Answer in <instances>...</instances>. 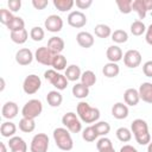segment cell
Instances as JSON below:
<instances>
[{
    "label": "cell",
    "instance_id": "cell-8",
    "mask_svg": "<svg viewBox=\"0 0 152 152\" xmlns=\"http://www.w3.org/2000/svg\"><path fill=\"white\" fill-rule=\"evenodd\" d=\"M49 148V137L45 133H37L30 145L31 152H48Z\"/></svg>",
    "mask_w": 152,
    "mask_h": 152
},
{
    "label": "cell",
    "instance_id": "cell-45",
    "mask_svg": "<svg viewBox=\"0 0 152 152\" xmlns=\"http://www.w3.org/2000/svg\"><path fill=\"white\" fill-rule=\"evenodd\" d=\"M75 5L80 8V10H87L93 5V0H76Z\"/></svg>",
    "mask_w": 152,
    "mask_h": 152
},
{
    "label": "cell",
    "instance_id": "cell-17",
    "mask_svg": "<svg viewBox=\"0 0 152 152\" xmlns=\"http://www.w3.org/2000/svg\"><path fill=\"white\" fill-rule=\"evenodd\" d=\"M18 112H19V108H18V104L13 101H7L2 108H1V114H2V118L7 119V120H11V119H14L17 115H18Z\"/></svg>",
    "mask_w": 152,
    "mask_h": 152
},
{
    "label": "cell",
    "instance_id": "cell-20",
    "mask_svg": "<svg viewBox=\"0 0 152 152\" xmlns=\"http://www.w3.org/2000/svg\"><path fill=\"white\" fill-rule=\"evenodd\" d=\"M124 101L127 106L134 107L139 103L140 101V96H139V91L134 88H128L125 90L124 93Z\"/></svg>",
    "mask_w": 152,
    "mask_h": 152
},
{
    "label": "cell",
    "instance_id": "cell-39",
    "mask_svg": "<svg viewBox=\"0 0 152 152\" xmlns=\"http://www.w3.org/2000/svg\"><path fill=\"white\" fill-rule=\"evenodd\" d=\"M116 138L121 141V142H128L132 139V131L128 129L127 127H119L115 132Z\"/></svg>",
    "mask_w": 152,
    "mask_h": 152
},
{
    "label": "cell",
    "instance_id": "cell-30",
    "mask_svg": "<svg viewBox=\"0 0 152 152\" xmlns=\"http://www.w3.org/2000/svg\"><path fill=\"white\" fill-rule=\"evenodd\" d=\"M36 128V122L34 119H28V118H21L19 121V129L24 133H31Z\"/></svg>",
    "mask_w": 152,
    "mask_h": 152
},
{
    "label": "cell",
    "instance_id": "cell-12",
    "mask_svg": "<svg viewBox=\"0 0 152 152\" xmlns=\"http://www.w3.org/2000/svg\"><path fill=\"white\" fill-rule=\"evenodd\" d=\"M66 20H68V24L71 27H75V28H81V27L86 26V24H87V17L81 11L70 12L68 18H66Z\"/></svg>",
    "mask_w": 152,
    "mask_h": 152
},
{
    "label": "cell",
    "instance_id": "cell-33",
    "mask_svg": "<svg viewBox=\"0 0 152 152\" xmlns=\"http://www.w3.org/2000/svg\"><path fill=\"white\" fill-rule=\"evenodd\" d=\"M93 127L99 137H106L110 132V125L107 121H97L93 125Z\"/></svg>",
    "mask_w": 152,
    "mask_h": 152
},
{
    "label": "cell",
    "instance_id": "cell-10",
    "mask_svg": "<svg viewBox=\"0 0 152 152\" xmlns=\"http://www.w3.org/2000/svg\"><path fill=\"white\" fill-rule=\"evenodd\" d=\"M124 63L127 68L131 69L138 68L141 64V53L135 49H131L126 51L124 55Z\"/></svg>",
    "mask_w": 152,
    "mask_h": 152
},
{
    "label": "cell",
    "instance_id": "cell-36",
    "mask_svg": "<svg viewBox=\"0 0 152 152\" xmlns=\"http://www.w3.org/2000/svg\"><path fill=\"white\" fill-rule=\"evenodd\" d=\"M75 5L74 0H53V6L59 12H68Z\"/></svg>",
    "mask_w": 152,
    "mask_h": 152
},
{
    "label": "cell",
    "instance_id": "cell-42",
    "mask_svg": "<svg viewBox=\"0 0 152 152\" xmlns=\"http://www.w3.org/2000/svg\"><path fill=\"white\" fill-rule=\"evenodd\" d=\"M132 4H133V0H116L118 8L124 14H128L133 11L132 10Z\"/></svg>",
    "mask_w": 152,
    "mask_h": 152
},
{
    "label": "cell",
    "instance_id": "cell-25",
    "mask_svg": "<svg viewBox=\"0 0 152 152\" xmlns=\"http://www.w3.org/2000/svg\"><path fill=\"white\" fill-rule=\"evenodd\" d=\"M17 133V126L12 121H5L0 126V134L4 138H12Z\"/></svg>",
    "mask_w": 152,
    "mask_h": 152
},
{
    "label": "cell",
    "instance_id": "cell-48",
    "mask_svg": "<svg viewBox=\"0 0 152 152\" xmlns=\"http://www.w3.org/2000/svg\"><path fill=\"white\" fill-rule=\"evenodd\" d=\"M145 40L148 45L152 46V24L148 25V27L146 28V32H145Z\"/></svg>",
    "mask_w": 152,
    "mask_h": 152
},
{
    "label": "cell",
    "instance_id": "cell-28",
    "mask_svg": "<svg viewBox=\"0 0 152 152\" xmlns=\"http://www.w3.org/2000/svg\"><path fill=\"white\" fill-rule=\"evenodd\" d=\"M71 91H72V95H74L76 99H80V100L86 99V97L89 95V88L86 87V86L82 84V83H76L75 86H72Z\"/></svg>",
    "mask_w": 152,
    "mask_h": 152
},
{
    "label": "cell",
    "instance_id": "cell-50",
    "mask_svg": "<svg viewBox=\"0 0 152 152\" xmlns=\"http://www.w3.org/2000/svg\"><path fill=\"white\" fill-rule=\"evenodd\" d=\"M0 147H1V151L0 152H7V147H6V144L5 142H0Z\"/></svg>",
    "mask_w": 152,
    "mask_h": 152
},
{
    "label": "cell",
    "instance_id": "cell-5",
    "mask_svg": "<svg viewBox=\"0 0 152 152\" xmlns=\"http://www.w3.org/2000/svg\"><path fill=\"white\" fill-rule=\"evenodd\" d=\"M44 77L46 81H49L57 90H64L68 87L69 81L66 80L65 75L59 74L58 71H56L55 69H48L44 72Z\"/></svg>",
    "mask_w": 152,
    "mask_h": 152
},
{
    "label": "cell",
    "instance_id": "cell-47",
    "mask_svg": "<svg viewBox=\"0 0 152 152\" xmlns=\"http://www.w3.org/2000/svg\"><path fill=\"white\" fill-rule=\"evenodd\" d=\"M49 5V1L48 0H32V6L36 8V10H44L46 6Z\"/></svg>",
    "mask_w": 152,
    "mask_h": 152
},
{
    "label": "cell",
    "instance_id": "cell-32",
    "mask_svg": "<svg viewBox=\"0 0 152 152\" xmlns=\"http://www.w3.org/2000/svg\"><path fill=\"white\" fill-rule=\"evenodd\" d=\"M81 83L84 84L88 88L93 87L96 83V75L94 74V71H91V70L83 71L82 72V76H81Z\"/></svg>",
    "mask_w": 152,
    "mask_h": 152
},
{
    "label": "cell",
    "instance_id": "cell-31",
    "mask_svg": "<svg viewBox=\"0 0 152 152\" xmlns=\"http://www.w3.org/2000/svg\"><path fill=\"white\" fill-rule=\"evenodd\" d=\"M51 66H52L56 71L65 70V69L68 68V66H66V58H65V56H63L62 53L55 55V57H53V59H52Z\"/></svg>",
    "mask_w": 152,
    "mask_h": 152
},
{
    "label": "cell",
    "instance_id": "cell-51",
    "mask_svg": "<svg viewBox=\"0 0 152 152\" xmlns=\"http://www.w3.org/2000/svg\"><path fill=\"white\" fill-rule=\"evenodd\" d=\"M4 89H5V80H4V78H1V89H0V90L2 91Z\"/></svg>",
    "mask_w": 152,
    "mask_h": 152
},
{
    "label": "cell",
    "instance_id": "cell-15",
    "mask_svg": "<svg viewBox=\"0 0 152 152\" xmlns=\"http://www.w3.org/2000/svg\"><path fill=\"white\" fill-rule=\"evenodd\" d=\"M7 145L11 150V152H27V144L25 142V140L21 137L14 135V137L10 138Z\"/></svg>",
    "mask_w": 152,
    "mask_h": 152
},
{
    "label": "cell",
    "instance_id": "cell-49",
    "mask_svg": "<svg viewBox=\"0 0 152 152\" xmlns=\"http://www.w3.org/2000/svg\"><path fill=\"white\" fill-rule=\"evenodd\" d=\"M120 152H139L134 146H132V145H124L121 148H120Z\"/></svg>",
    "mask_w": 152,
    "mask_h": 152
},
{
    "label": "cell",
    "instance_id": "cell-22",
    "mask_svg": "<svg viewBox=\"0 0 152 152\" xmlns=\"http://www.w3.org/2000/svg\"><path fill=\"white\" fill-rule=\"evenodd\" d=\"M106 56H107V59L109 62L118 63L119 61L122 59L124 53H122L121 48H119L118 45H110V46H108V49L106 51Z\"/></svg>",
    "mask_w": 152,
    "mask_h": 152
},
{
    "label": "cell",
    "instance_id": "cell-43",
    "mask_svg": "<svg viewBox=\"0 0 152 152\" xmlns=\"http://www.w3.org/2000/svg\"><path fill=\"white\" fill-rule=\"evenodd\" d=\"M13 18H14V15L10 10H7V8H1L0 10V23L4 24L5 26H7L12 21Z\"/></svg>",
    "mask_w": 152,
    "mask_h": 152
},
{
    "label": "cell",
    "instance_id": "cell-1",
    "mask_svg": "<svg viewBox=\"0 0 152 152\" xmlns=\"http://www.w3.org/2000/svg\"><path fill=\"white\" fill-rule=\"evenodd\" d=\"M131 131L135 138V141L144 146L151 142V133L148 131V125L142 119H135L131 124Z\"/></svg>",
    "mask_w": 152,
    "mask_h": 152
},
{
    "label": "cell",
    "instance_id": "cell-35",
    "mask_svg": "<svg viewBox=\"0 0 152 152\" xmlns=\"http://www.w3.org/2000/svg\"><path fill=\"white\" fill-rule=\"evenodd\" d=\"M146 25L142 23V20H135L131 24V33L133 36H142L145 32H146Z\"/></svg>",
    "mask_w": 152,
    "mask_h": 152
},
{
    "label": "cell",
    "instance_id": "cell-37",
    "mask_svg": "<svg viewBox=\"0 0 152 152\" xmlns=\"http://www.w3.org/2000/svg\"><path fill=\"white\" fill-rule=\"evenodd\" d=\"M10 32H15V31H20V30H24L25 28V21L21 17H14L12 19V21L6 26Z\"/></svg>",
    "mask_w": 152,
    "mask_h": 152
},
{
    "label": "cell",
    "instance_id": "cell-38",
    "mask_svg": "<svg viewBox=\"0 0 152 152\" xmlns=\"http://www.w3.org/2000/svg\"><path fill=\"white\" fill-rule=\"evenodd\" d=\"M112 40L116 44H122V43H126L128 40V33L125 31V30H115L114 32H112Z\"/></svg>",
    "mask_w": 152,
    "mask_h": 152
},
{
    "label": "cell",
    "instance_id": "cell-26",
    "mask_svg": "<svg viewBox=\"0 0 152 152\" xmlns=\"http://www.w3.org/2000/svg\"><path fill=\"white\" fill-rule=\"evenodd\" d=\"M120 72V66L118 65V63H112V62H108L103 65L102 68V74L108 77V78H113V77H116Z\"/></svg>",
    "mask_w": 152,
    "mask_h": 152
},
{
    "label": "cell",
    "instance_id": "cell-23",
    "mask_svg": "<svg viewBox=\"0 0 152 152\" xmlns=\"http://www.w3.org/2000/svg\"><path fill=\"white\" fill-rule=\"evenodd\" d=\"M46 102L50 107H53V108L59 107L63 102V96L59 93V90H51L46 95Z\"/></svg>",
    "mask_w": 152,
    "mask_h": 152
},
{
    "label": "cell",
    "instance_id": "cell-27",
    "mask_svg": "<svg viewBox=\"0 0 152 152\" xmlns=\"http://www.w3.org/2000/svg\"><path fill=\"white\" fill-rule=\"evenodd\" d=\"M96 148H97L99 152H115L112 140L109 138H107V137H102V138H100L97 140Z\"/></svg>",
    "mask_w": 152,
    "mask_h": 152
},
{
    "label": "cell",
    "instance_id": "cell-9",
    "mask_svg": "<svg viewBox=\"0 0 152 152\" xmlns=\"http://www.w3.org/2000/svg\"><path fill=\"white\" fill-rule=\"evenodd\" d=\"M55 55L50 51V49L48 46H40L34 52V59L46 66H50L52 64V59H53Z\"/></svg>",
    "mask_w": 152,
    "mask_h": 152
},
{
    "label": "cell",
    "instance_id": "cell-3",
    "mask_svg": "<svg viewBox=\"0 0 152 152\" xmlns=\"http://www.w3.org/2000/svg\"><path fill=\"white\" fill-rule=\"evenodd\" d=\"M52 137H53L56 146L61 151L68 152V151L72 150L74 140L71 138V133L65 127H57V128H55L53 133H52Z\"/></svg>",
    "mask_w": 152,
    "mask_h": 152
},
{
    "label": "cell",
    "instance_id": "cell-41",
    "mask_svg": "<svg viewBox=\"0 0 152 152\" xmlns=\"http://www.w3.org/2000/svg\"><path fill=\"white\" fill-rule=\"evenodd\" d=\"M30 37L34 42H42L44 39V37H45V31L40 26H34L30 31Z\"/></svg>",
    "mask_w": 152,
    "mask_h": 152
},
{
    "label": "cell",
    "instance_id": "cell-13",
    "mask_svg": "<svg viewBox=\"0 0 152 152\" xmlns=\"http://www.w3.org/2000/svg\"><path fill=\"white\" fill-rule=\"evenodd\" d=\"M44 27L52 33H57L63 28V19L57 14L49 15L44 21Z\"/></svg>",
    "mask_w": 152,
    "mask_h": 152
},
{
    "label": "cell",
    "instance_id": "cell-40",
    "mask_svg": "<svg viewBox=\"0 0 152 152\" xmlns=\"http://www.w3.org/2000/svg\"><path fill=\"white\" fill-rule=\"evenodd\" d=\"M97 137H99V135L96 134V132H95L93 125L86 127V128L83 129V132H82V139H83L84 141H87V142H93V141H95V140L97 139Z\"/></svg>",
    "mask_w": 152,
    "mask_h": 152
},
{
    "label": "cell",
    "instance_id": "cell-44",
    "mask_svg": "<svg viewBox=\"0 0 152 152\" xmlns=\"http://www.w3.org/2000/svg\"><path fill=\"white\" fill-rule=\"evenodd\" d=\"M7 5H8V8L11 12H18L21 7V1L20 0H8Z\"/></svg>",
    "mask_w": 152,
    "mask_h": 152
},
{
    "label": "cell",
    "instance_id": "cell-24",
    "mask_svg": "<svg viewBox=\"0 0 152 152\" xmlns=\"http://www.w3.org/2000/svg\"><path fill=\"white\" fill-rule=\"evenodd\" d=\"M81 76H82V71H81L80 66L76 64H71L65 69V77L68 81L76 82V81L81 80Z\"/></svg>",
    "mask_w": 152,
    "mask_h": 152
},
{
    "label": "cell",
    "instance_id": "cell-46",
    "mask_svg": "<svg viewBox=\"0 0 152 152\" xmlns=\"http://www.w3.org/2000/svg\"><path fill=\"white\" fill-rule=\"evenodd\" d=\"M142 72L147 77H152V61H147L142 64Z\"/></svg>",
    "mask_w": 152,
    "mask_h": 152
},
{
    "label": "cell",
    "instance_id": "cell-21",
    "mask_svg": "<svg viewBox=\"0 0 152 152\" xmlns=\"http://www.w3.org/2000/svg\"><path fill=\"white\" fill-rule=\"evenodd\" d=\"M140 100L146 103L152 104V83L151 82H142L138 89Z\"/></svg>",
    "mask_w": 152,
    "mask_h": 152
},
{
    "label": "cell",
    "instance_id": "cell-11",
    "mask_svg": "<svg viewBox=\"0 0 152 152\" xmlns=\"http://www.w3.org/2000/svg\"><path fill=\"white\" fill-rule=\"evenodd\" d=\"M132 10L137 12L139 19H145L148 11H152V0H133Z\"/></svg>",
    "mask_w": 152,
    "mask_h": 152
},
{
    "label": "cell",
    "instance_id": "cell-52",
    "mask_svg": "<svg viewBox=\"0 0 152 152\" xmlns=\"http://www.w3.org/2000/svg\"><path fill=\"white\" fill-rule=\"evenodd\" d=\"M147 152H152V141L147 145Z\"/></svg>",
    "mask_w": 152,
    "mask_h": 152
},
{
    "label": "cell",
    "instance_id": "cell-7",
    "mask_svg": "<svg viewBox=\"0 0 152 152\" xmlns=\"http://www.w3.org/2000/svg\"><path fill=\"white\" fill-rule=\"evenodd\" d=\"M40 87H42V80L36 74H31V75L26 76L23 82V90L27 95L36 94L40 89Z\"/></svg>",
    "mask_w": 152,
    "mask_h": 152
},
{
    "label": "cell",
    "instance_id": "cell-16",
    "mask_svg": "<svg viewBox=\"0 0 152 152\" xmlns=\"http://www.w3.org/2000/svg\"><path fill=\"white\" fill-rule=\"evenodd\" d=\"M76 42L77 44L81 46V48H84V49H89L94 45V36L90 33V32H87V31H81L76 34Z\"/></svg>",
    "mask_w": 152,
    "mask_h": 152
},
{
    "label": "cell",
    "instance_id": "cell-34",
    "mask_svg": "<svg viewBox=\"0 0 152 152\" xmlns=\"http://www.w3.org/2000/svg\"><path fill=\"white\" fill-rule=\"evenodd\" d=\"M94 32L99 38H108L112 36V28L106 24H97L94 28Z\"/></svg>",
    "mask_w": 152,
    "mask_h": 152
},
{
    "label": "cell",
    "instance_id": "cell-18",
    "mask_svg": "<svg viewBox=\"0 0 152 152\" xmlns=\"http://www.w3.org/2000/svg\"><path fill=\"white\" fill-rule=\"evenodd\" d=\"M128 113H129L128 106L124 102H116L112 107V115L118 120L126 119L128 116Z\"/></svg>",
    "mask_w": 152,
    "mask_h": 152
},
{
    "label": "cell",
    "instance_id": "cell-2",
    "mask_svg": "<svg viewBox=\"0 0 152 152\" xmlns=\"http://www.w3.org/2000/svg\"><path fill=\"white\" fill-rule=\"evenodd\" d=\"M76 112L77 115L80 118V120L82 122L86 124H94L97 122V120L100 119V109L96 107H91L88 102L86 101H81L78 102L77 107H76Z\"/></svg>",
    "mask_w": 152,
    "mask_h": 152
},
{
    "label": "cell",
    "instance_id": "cell-29",
    "mask_svg": "<svg viewBox=\"0 0 152 152\" xmlns=\"http://www.w3.org/2000/svg\"><path fill=\"white\" fill-rule=\"evenodd\" d=\"M11 40L15 44H24L26 43L27 38H28V32L26 28L20 30V31H15V32H11L10 33Z\"/></svg>",
    "mask_w": 152,
    "mask_h": 152
},
{
    "label": "cell",
    "instance_id": "cell-14",
    "mask_svg": "<svg viewBox=\"0 0 152 152\" xmlns=\"http://www.w3.org/2000/svg\"><path fill=\"white\" fill-rule=\"evenodd\" d=\"M33 58H34V55L27 48H21L15 52V62L19 65H23V66L28 65L32 63Z\"/></svg>",
    "mask_w": 152,
    "mask_h": 152
},
{
    "label": "cell",
    "instance_id": "cell-6",
    "mask_svg": "<svg viewBox=\"0 0 152 152\" xmlns=\"http://www.w3.org/2000/svg\"><path fill=\"white\" fill-rule=\"evenodd\" d=\"M63 126L70 133H78L82 131V121L80 120L78 115L74 112H68L62 116Z\"/></svg>",
    "mask_w": 152,
    "mask_h": 152
},
{
    "label": "cell",
    "instance_id": "cell-4",
    "mask_svg": "<svg viewBox=\"0 0 152 152\" xmlns=\"http://www.w3.org/2000/svg\"><path fill=\"white\" fill-rule=\"evenodd\" d=\"M43 112V103L38 99L28 100L21 108V115L23 118L28 119H36L38 118Z\"/></svg>",
    "mask_w": 152,
    "mask_h": 152
},
{
    "label": "cell",
    "instance_id": "cell-19",
    "mask_svg": "<svg viewBox=\"0 0 152 152\" xmlns=\"http://www.w3.org/2000/svg\"><path fill=\"white\" fill-rule=\"evenodd\" d=\"M64 40L58 37V36H52L49 40H48V48L50 49V51L53 53V55H58L61 53L63 50H64Z\"/></svg>",
    "mask_w": 152,
    "mask_h": 152
}]
</instances>
